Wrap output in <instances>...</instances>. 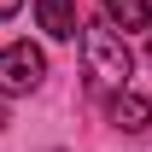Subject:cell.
<instances>
[{"instance_id": "1", "label": "cell", "mask_w": 152, "mask_h": 152, "mask_svg": "<svg viewBox=\"0 0 152 152\" xmlns=\"http://www.w3.org/2000/svg\"><path fill=\"white\" fill-rule=\"evenodd\" d=\"M82 58H88V76L99 88H123L129 70H134V53H129V41L117 35V23H88L82 29Z\"/></svg>"}, {"instance_id": "2", "label": "cell", "mask_w": 152, "mask_h": 152, "mask_svg": "<svg viewBox=\"0 0 152 152\" xmlns=\"http://www.w3.org/2000/svg\"><path fill=\"white\" fill-rule=\"evenodd\" d=\"M41 76H47L41 47H29V41L0 47V94H29V88H41Z\"/></svg>"}, {"instance_id": "3", "label": "cell", "mask_w": 152, "mask_h": 152, "mask_svg": "<svg viewBox=\"0 0 152 152\" xmlns=\"http://www.w3.org/2000/svg\"><path fill=\"white\" fill-rule=\"evenodd\" d=\"M35 23L53 41H70L76 29H82V23H76V0H35Z\"/></svg>"}, {"instance_id": "4", "label": "cell", "mask_w": 152, "mask_h": 152, "mask_svg": "<svg viewBox=\"0 0 152 152\" xmlns=\"http://www.w3.org/2000/svg\"><path fill=\"white\" fill-rule=\"evenodd\" d=\"M111 117H117V129H129V134H140L146 129V117H152V105L140 94H134V88H123V94L111 99Z\"/></svg>"}, {"instance_id": "5", "label": "cell", "mask_w": 152, "mask_h": 152, "mask_svg": "<svg viewBox=\"0 0 152 152\" xmlns=\"http://www.w3.org/2000/svg\"><path fill=\"white\" fill-rule=\"evenodd\" d=\"M99 6H105V18L123 23V29H146V18H152L146 0H99Z\"/></svg>"}, {"instance_id": "6", "label": "cell", "mask_w": 152, "mask_h": 152, "mask_svg": "<svg viewBox=\"0 0 152 152\" xmlns=\"http://www.w3.org/2000/svg\"><path fill=\"white\" fill-rule=\"evenodd\" d=\"M18 6H23V0H0V18H12V12H18Z\"/></svg>"}, {"instance_id": "7", "label": "cell", "mask_w": 152, "mask_h": 152, "mask_svg": "<svg viewBox=\"0 0 152 152\" xmlns=\"http://www.w3.org/2000/svg\"><path fill=\"white\" fill-rule=\"evenodd\" d=\"M0 129H6V111H0Z\"/></svg>"}, {"instance_id": "8", "label": "cell", "mask_w": 152, "mask_h": 152, "mask_svg": "<svg viewBox=\"0 0 152 152\" xmlns=\"http://www.w3.org/2000/svg\"><path fill=\"white\" fill-rule=\"evenodd\" d=\"M146 58H152V47H146Z\"/></svg>"}]
</instances>
